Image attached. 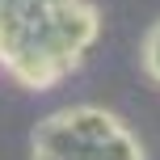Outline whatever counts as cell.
Wrapping results in <instances>:
<instances>
[{"label":"cell","instance_id":"6da1fadb","mask_svg":"<svg viewBox=\"0 0 160 160\" xmlns=\"http://www.w3.org/2000/svg\"><path fill=\"white\" fill-rule=\"evenodd\" d=\"M143 68H148V76L160 84V21L148 30V38H143Z\"/></svg>","mask_w":160,"mask_h":160}]
</instances>
